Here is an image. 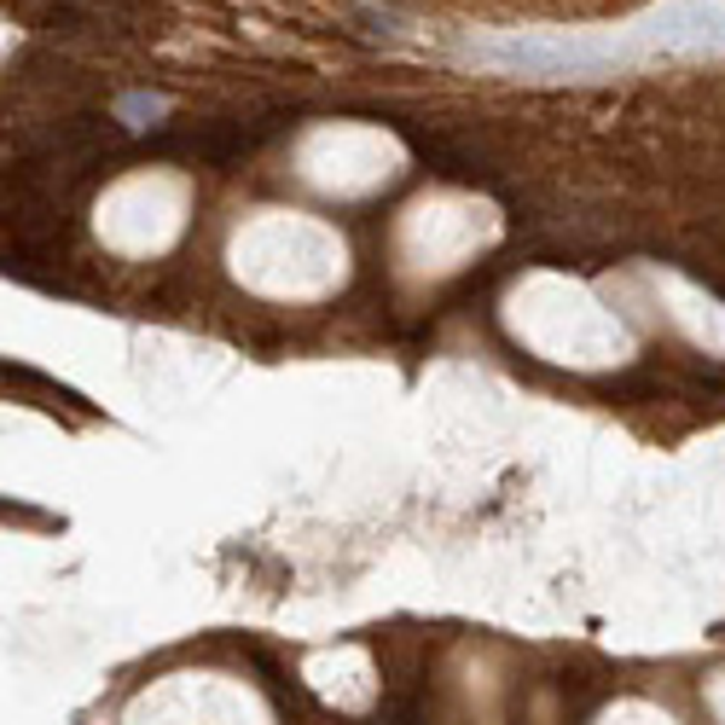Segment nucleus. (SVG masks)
<instances>
[{
  "mask_svg": "<svg viewBox=\"0 0 725 725\" xmlns=\"http://www.w3.org/2000/svg\"><path fill=\"white\" fill-rule=\"evenodd\" d=\"M482 59L516 64V70H563V64H575L581 53H575V47H540V41H494V47H482Z\"/></svg>",
  "mask_w": 725,
  "mask_h": 725,
  "instance_id": "f257e3e1",
  "label": "nucleus"
}]
</instances>
